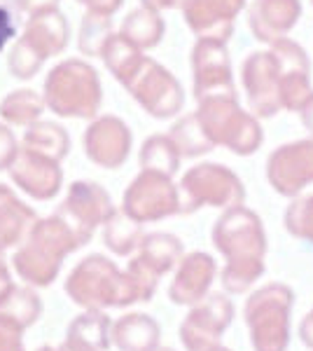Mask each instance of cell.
Wrapping results in <instances>:
<instances>
[{"instance_id": "1", "label": "cell", "mask_w": 313, "mask_h": 351, "mask_svg": "<svg viewBox=\"0 0 313 351\" xmlns=\"http://www.w3.org/2000/svg\"><path fill=\"white\" fill-rule=\"evenodd\" d=\"M292 304L295 293L283 284H269L246 300L243 319L255 351H288Z\"/></svg>"}, {"instance_id": "2", "label": "cell", "mask_w": 313, "mask_h": 351, "mask_svg": "<svg viewBox=\"0 0 313 351\" xmlns=\"http://www.w3.org/2000/svg\"><path fill=\"white\" fill-rule=\"evenodd\" d=\"M234 321V302L213 293L192 304L180 326V342L187 351H208L218 347L225 330Z\"/></svg>"}, {"instance_id": "3", "label": "cell", "mask_w": 313, "mask_h": 351, "mask_svg": "<svg viewBox=\"0 0 313 351\" xmlns=\"http://www.w3.org/2000/svg\"><path fill=\"white\" fill-rule=\"evenodd\" d=\"M215 276V265L208 256H192L178 271L168 295L173 304H197L208 295L210 281Z\"/></svg>"}, {"instance_id": "4", "label": "cell", "mask_w": 313, "mask_h": 351, "mask_svg": "<svg viewBox=\"0 0 313 351\" xmlns=\"http://www.w3.org/2000/svg\"><path fill=\"white\" fill-rule=\"evenodd\" d=\"M110 337L119 351H155L159 326L147 314H129L110 326Z\"/></svg>"}, {"instance_id": "5", "label": "cell", "mask_w": 313, "mask_h": 351, "mask_svg": "<svg viewBox=\"0 0 313 351\" xmlns=\"http://www.w3.org/2000/svg\"><path fill=\"white\" fill-rule=\"evenodd\" d=\"M110 319L101 311L92 309L89 314L79 316L75 324L71 326L68 332V344H75V347L84 349H96L105 351L110 347Z\"/></svg>"}, {"instance_id": "6", "label": "cell", "mask_w": 313, "mask_h": 351, "mask_svg": "<svg viewBox=\"0 0 313 351\" xmlns=\"http://www.w3.org/2000/svg\"><path fill=\"white\" fill-rule=\"evenodd\" d=\"M19 332H21V328L0 319V351H24L19 342Z\"/></svg>"}, {"instance_id": "7", "label": "cell", "mask_w": 313, "mask_h": 351, "mask_svg": "<svg viewBox=\"0 0 313 351\" xmlns=\"http://www.w3.org/2000/svg\"><path fill=\"white\" fill-rule=\"evenodd\" d=\"M14 33V24H12V14L8 12L5 5H0V47L12 38Z\"/></svg>"}, {"instance_id": "8", "label": "cell", "mask_w": 313, "mask_h": 351, "mask_svg": "<svg viewBox=\"0 0 313 351\" xmlns=\"http://www.w3.org/2000/svg\"><path fill=\"white\" fill-rule=\"evenodd\" d=\"M299 339H301V344H304L306 349L313 351V309L304 316V319H301V324H299Z\"/></svg>"}, {"instance_id": "9", "label": "cell", "mask_w": 313, "mask_h": 351, "mask_svg": "<svg viewBox=\"0 0 313 351\" xmlns=\"http://www.w3.org/2000/svg\"><path fill=\"white\" fill-rule=\"evenodd\" d=\"M61 351H96V349H84V347H75V344H68L66 342V347L61 349Z\"/></svg>"}, {"instance_id": "10", "label": "cell", "mask_w": 313, "mask_h": 351, "mask_svg": "<svg viewBox=\"0 0 313 351\" xmlns=\"http://www.w3.org/2000/svg\"><path fill=\"white\" fill-rule=\"evenodd\" d=\"M208 351H231V349H227V347H222V344H218V347H213V349H208Z\"/></svg>"}, {"instance_id": "11", "label": "cell", "mask_w": 313, "mask_h": 351, "mask_svg": "<svg viewBox=\"0 0 313 351\" xmlns=\"http://www.w3.org/2000/svg\"><path fill=\"white\" fill-rule=\"evenodd\" d=\"M155 351H171V349H155Z\"/></svg>"}, {"instance_id": "12", "label": "cell", "mask_w": 313, "mask_h": 351, "mask_svg": "<svg viewBox=\"0 0 313 351\" xmlns=\"http://www.w3.org/2000/svg\"><path fill=\"white\" fill-rule=\"evenodd\" d=\"M42 351H52V349H49V347H45V349H42Z\"/></svg>"}]
</instances>
